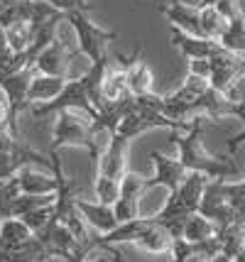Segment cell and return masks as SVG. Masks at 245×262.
<instances>
[{
    "label": "cell",
    "instance_id": "836d02e7",
    "mask_svg": "<svg viewBox=\"0 0 245 262\" xmlns=\"http://www.w3.org/2000/svg\"><path fill=\"white\" fill-rule=\"evenodd\" d=\"M243 221H245V218H243Z\"/></svg>",
    "mask_w": 245,
    "mask_h": 262
},
{
    "label": "cell",
    "instance_id": "d6986e66",
    "mask_svg": "<svg viewBox=\"0 0 245 262\" xmlns=\"http://www.w3.org/2000/svg\"><path fill=\"white\" fill-rule=\"evenodd\" d=\"M218 45H221L226 52L238 54V57L245 59V15H243V10L233 12V15L228 17V30H226V34L218 39Z\"/></svg>",
    "mask_w": 245,
    "mask_h": 262
},
{
    "label": "cell",
    "instance_id": "4dcf8cb0",
    "mask_svg": "<svg viewBox=\"0 0 245 262\" xmlns=\"http://www.w3.org/2000/svg\"><path fill=\"white\" fill-rule=\"evenodd\" d=\"M233 262H245V248H243V250H240V252H238V255H235V257H233Z\"/></svg>",
    "mask_w": 245,
    "mask_h": 262
},
{
    "label": "cell",
    "instance_id": "7402d4cb",
    "mask_svg": "<svg viewBox=\"0 0 245 262\" xmlns=\"http://www.w3.org/2000/svg\"><path fill=\"white\" fill-rule=\"evenodd\" d=\"M3 30L8 34V45H10V49L15 54H25L30 47L35 45L37 30L30 23H15L10 27H3Z\"/></svg>",
    "mask_w": 245,
    "mask_h": 262
},
{
    "label": "cell",
    "instance_id": "484cf974",
    "mask_svg": "<svg viewBox=\"0 0 245 262\" xmlns=\"http://www.w3.org/2000/svg\"><path fill=\"white\" fill-rule=\"evenodd\" d=\"M187 74H196V76L211 79V61H204V59H198V61H189Z\"/></svg>",
    "mask_w": 245,
    "mask_h": 262
},
{
    "label": "cell",
    "instance_id": "cb8c5ba5",
    "mask_svg": "<svg viewBox=\"0 0 245 262\" xmlns=\"http://www.w3.org/2000/svg\"><path fill=\"white\" fill-rule=\"evenodd\" d=\"M52 216H54V206H44V208H37V211H32V213H27L23 221H25V226L37 235V233L52 221Z\"/></svg>",
    "mask_w": 245,
    "mask_h": 262
},
{
    "label": "cell",
    "instance_id": "d4e9b609",
    "mask_svg": "<svg viewBox=\"0 0 245 262\" xmlns=\"http://www.w3.org/2000/svg\"><path fill=\"white\" fill-rule=\"evenodd\" d=\"M49 5L54 8V10L59 12H74V10H79V12H86V10H91L94 8V3H88V0H47Z\"/></svg>",
    "mask_w": 245,
    "mask_h": 262
},
{
    "label": "cell",
    "instance_id": "7c38bea8",
    "mask_svg": "<svg viewBox=\"0 0 245 262\" xmlns=\"http://www.w3.org/2000/svg\"><path fill=\"white\" fill-rule=\"evenodd\" d=\"M125 147H128V140L125 137L116 135L108 140V147H105L103 157L98 160V177L103 179H116V182H123V177L128 174V167H125Z\"/></svg>",
    "mask_w": 245,
    "mask_h": 262
},
{
    "label": "cell",
    "instance_id": "9c48e42d",
    "mask_svg": "<svg viewBox=\"0 0 245 262\" xmlns=\"http://www.w3.org/2000/svg\"><path fill=\"white\" fill-rule=\"evenodd\" d=\"M172 45L182 52V57L187 59V61H198V59L211 61V59H218L226 54V49L218 42L204 39V37H194V34L182 32L176 27H172Z\"/></svg>",
    "mask_w": 245,
    "mask_h": 262
},
{
    "label": "cell",
    "instance_id": "f546056e",
    "mask_svg": "<svg viewBox=\"0 0 245 262\" xmlns=\"http://www.w3.org/2000/svg\"><path fill=\"white\" fill-rule=\"evenodd\" d=\"M213 262H233V257H228V255H216V257H213Z\"/></svg>",
    "mask_w": 245,
    "mask_h": 262
},
{
    "label": "cell",
    "instance_id": "2e32d148",
    "mask_svg": "<svg viewBox=\"0 0 245 262\" xmlns=\"http://www.w3.org/2000/svg\"><path fill=\"white\" fill-rule=\"evenodd\" d=\"M17 184H20V191L30 196H57L59 194V182L57 177L52 174H39V171H32L30 167H25L20 174H17Z\"/></svg>",
    "mask_w": 245,
    "mask_h": 262
},
{
    "label": "cell",
    "instance_id": "ba28073f",
    "mask_svg": "<svg viewBox=\"0 0 245 262\" xmlns=\"http://www.w3.org/2000/svg\"><path fill=\"white\" fill-rule=\"evenodd\" d=\"M145 191H147V179H145V177L135 174V171H128V174L123 177L120 199H118L116 206H113V211H116L120 226L135 221V218H142L140 216V199Z\"/></svg>",
    "mask_w": 245,
    "mask_h": 262
},
{
    "label": "cell",
    "instance_id": "30bf717a",
    "mask_svg": "<svg viewBox=\"0 0 245 262\" xmlns=\"http://www.w3.org/2000/svg\"><path fill=\"white\" fill-rule=\"evenodd\" d=\"M76 54L79 52H71L69 47L57 37L39 54V59H37V74H42V76H57V79H69V67H71V61L76 59Z\"/></svg>",
    "mask_w": 245,
    "mask_h": 262
},
{
    "label": "cell",
    "instance_id": "6da1fadb",
    "mask_svg": "<svg viewBox=\"0 0 245 262\" xmlns=\"http://www.w3.org/2000/svg\"><path fill=\"white\" fill-rule=\"evenodd\" d=\"M206 123H209L206 115H198V118L191 120V127L184 135H172V142L179 147V160L187 167V171H196V174H204L209 179H223V182L228 177L243 174L231 160L213 157L209 152H204V147H201V133H204Z\"/></svg>",
    "mask_w": 245,
    "mask_h": 262
},
{
    "label": "cell",
    "instance_id": "8fae6325",
    "mask_svg": "<svg viewBox=\"0 0 245 262\" xmlns=\"http://www.w3.org/2000/svg\"><path fill=\"white\" fill-rule=\"evenodd\" d=\"M118 67L125 69L128 71V81H130V91L132 96H147L152 93V69L147 64V59H142V49L140 47H135L132 49V54L130 57H123V54H118Z\"/></svg>",
    "mask_w": 245,
    "mask_h": 262
},
{
    "label": "cell",
    "instance_id": "52a82bcc",
    "mask_svg": "<svg viewBox=\"0 0 245 262\" xmlns=\"http://www.w3.org/2000/svg\"><path fill=\"white\" fill-rule=\"evenodd\" d=\"M198 216L213 221L218 228H226L235 221H240L235 208L226 199V182L223 179H211L206 184V191H204V199H201V206H198Z\"/></svg>",
    "mask_w": 245,
    "mask_h": 262
},
{
    "label": "cell",
    "instance_id": "603a6c76",
    "mask_svg": "<svg viewBox=\"0 0 245 262\" xmlns=\"http://www.w3.org/2000/svg\"><path fill=\"white\" fill-rule=\"evenodd\" d=\"M226 199L235 208V213L245 218V179L243 182H226Z\"/></svg>",
    "mask_w": 245,
    "mask_h": 262
},
{
    "label": "cell",
    "instance_id": "5bb4252c",
    "mask_svg": "<svg viewBox=\"0 0 245 262\" xmlns=\"http://www.w3.org/2000/svg\"><path fill=\"white\" fill-rule=\"evenodd\" d=\"M160 12L169 20L172 27H176V30H182V32H187V34H194V37H204L196 5L184 3V0H169L167 5H162Z\"/></svg>",
    "mask_w": 245,
    "mask_h": 262
},
{
    "label": "cell",
    "instance_id": "5b68a950",
    "mask_svg": "<svg viewBox=\"0 0 245 262\" xmlns=\"http://www.w3.org/2000/svg\"><path fill=\"white\" fill-rule=\"evenodd\" d=\"M61 15L47 0H3L0 3V27H10L15 23H30L39 30L52 17Z\"/></svg>",
    "mask_w": 245,
    "mask_h": 262
},
{
    "label": "cell",
    "instance_id": "d6a6232c",
    "mask_svg": "<svg viewBox=\"0 0 245 262\" xmlns=\"http://www.w3.org/2000/svg\"><path fill=\"white\" fill-rule=\"evenodd\" d=\"M86 262H88V260H86ZM101 262H108V260H101Z\"/></svg>",
    "mask_w": 245,
    "mask_h": 262
},
{
    "label": "cell",
    "instance_id": "1f68e13d",
    "mask_svg": "<svg viewBox=\"0 0 245 262\" xmlns=\"http://www.w3.org/2000/svg\"><path fill=\"white\" fill-rule=\"evenodd\" d=\"M113 262H123V255H120L118 250H113Z\"/></svg>",
    "mask_w": 245,
    "mask_h": 262
},
{
    "label": "cell",
    "instance_id": "83f0119b",
    "mask_svg": "<svg viewBox=\"0 0 245 262\" xmlns=\"http://www.w3.org/2000/svg\"><path fill=\"white\" fill-rule=\"evenodd\" d=\"M240 145H245V130H243V133H238V135H233V140H228V152H231V155H235Z\"/></svg>",
    "mask_w": 245,
    "mask_h": 262
},
{
    "label": "cell",
    "instance_id": "3957f363",
    "mask_svg": "<svg viewBox=\"0 0 245 262\" xmlns=\"http://www.w3.org/2000/svg\"><path fill=\"white\" fill-rule=\"evenodd\" d=\"M66 23L74 27V32L79 37V52L83 57H88L91 64L108 57V47L118 39L116 30H105L101 25L91 23L86 17V12H79V10L66 12Z\"/></svg>",
    "mask_w": 245,
    "mask_h": 262
},
{
    "label": "cell",
    "instance_id": "9a60e30c",
    "mask_svg": "<svg viewBox=\"0 0 245 262\" xmlns=\"http://www.w3.org/2000/svg\"><path fill=\"white\" fill-rule=\"evenodd\" d=\"M76 206L81 211L83 221L94 230H98L101 235H108V233L120 228V221H118L113 206H105L101 201H86V199H76Z\"/></svg>",
    "mask_w": 245,
    "mask_h": 262
},
{
    "label": "cell",
    "instance_id": "4fadbf2b",
    "mask_svg": "<svg viewBox=\"0 0 245 262\" xmlns=\"http://www.w3.org/2000/svg\"><path fill=\"white\" fill-rule=\"evenodd\" d=\"M152 160H154V179H147V189L154 186H167L169 191H176L182 182L187 179V167L182 164V160H172V157H164L162 152H152Z\"/></svg>",
    "mask_w": 245,
    "mask_h": 262
},
{
    "label": "cell",
    "instance_id": "ac0fdd59",
    "mask_svg": "<svg viewBox=\"0 0 245 262\" xmlns=\"http://www.w3.org/2000/svg\"><path fill=\"white\" fill-rule=\"evenodd\" d=\"M101 96H103V105L118 103V101H123V98H128V96H132V91H130V81H128V71L120 69L116 61L110 64L108 74H105Z\"/></svg>",
    "mask_w": 245,
    "mask_h": 262
},
{
    "label": "cell",
    "instance_id": "7a4b0ae2",
    "mask_svg": "<svg viewBox=\"0 0 245 262\" xmlns=\"http://www.w3.org/2000/svg\"><path fill=\"white\" fill-rule=\"evenodd\" d=\"M211 179L204 177V174H196V171H189L187 179L182 182V186L172 191V196L167 199L162 211H157L154 218L157 223H174V221H184V218L198 213V206H201V199H204V191H206V184Z\"/></svg>",
    "mask_w": 245,
    "mask_h": 262
},
{
    "label": "cell",
    "instance_id": "277c9868",
    "mask_svg": "<svg viewBox=\"0 0 245 262\" xmlns=\"http://www.w3.org/2000/svg\"><path fill=\"white\" fill-rule=\"evenodd\" d=\"M64 145H74V147H86L91 152L96 162L98 157V145H96V133H94V120H83L79 115H71L69 111H61L54 127V140H52V149H59Z\"/></svg>",
    "mask_w": 245,
    "mask_h": 262
},
{
    "label": "cell",
    "instance_id": "f1b7e54d",
    "mask_svg": "<svg viewBox=\"0 0 245 262\" xmlns=\"http://www.w3.org/2000/svg\"><path fill=\"white\" fill-rule=\"evenodd\" d=\"M223 0H191V5H196V8H209V5H218Z\"/></svg>",
    "mask_w": 245,
    "mask_h": 262
},
{
    "label": "cell",
    "instance_id": "4316f807",
    "mask_svg": "<svg viewBox=\"0 0 245 262\" xmlns=\"http://www.w3.org/2000/svg\"><path fill=\"white\" fill-rule=\"evenodd\" d=\"M8 120H10V105H8V98L0 89V127L8 125Z\"/></svg>",
    "mask_w": 245,
    "mask_h": 262
},
{
    "label": "cell",
    "instance_id": "8992f818",
    "mask_svg": "<svg viewBox=\"0 0 245 262\" xmlns=\"http://www.w3.org/2000/svg\"><path fill=\"white\" fill-rule=\"evenodd\" d=\"M37 76V69L35 67H27V69H20V71H12L8 76L0 79V89L5 93L8 98V105H10V120H8V130H10L15 137H20L17 133V115L23 113L25 108H30V86Z\"/></svg>",
    "mask_w": 245,
    "mask_h": 262
},
{
    "label": "cell",
    "instance_id": "44dd1931",
    "mask_svg": "<svg viewBox=\"0 0 245 262\" xmlns=\"http://www.w3.org/2000/svg\"><path fill=\"white\" fill-rule=\"evenodd\" d=\"M218 233H221V228H218L213 221L194 213V216L187 218V226H184L182 240H187V243H204V240L218 238Z\"/></svg>",
    "mask_w": 245,
    "mask_h": 262
},
{
    "label": "cell",
    "instance_id": "ffe728a7",
    "mask_svg": "<svg viewBox=\"0 0 245 262\" xmlns=\"http://www.w3.org/2000/svg\"><path fill=\"white\" fill-rule=\"evenodd\" d=\"M198 20H201V32H204V39H213V42H218L223 34H226V30H228V17H226L216 5L198 8Z\"/></svg>",
    "mask_w": 245,
    "mask_h": 262
},
{
    "label": "cell",
    "instance_id": "e0dca14e",
    "mask_svg": "<svg viewBox=\"0 0 245 262\" xmlns=\"http://www.w3.org/2000/svg\"><path fill=\"white\" fill-rule=\"evenodd\" d=\"M66 83H69V79H57V76H42V74H37L32 86H30L27 101H30V105H44V103L57 101L59 96L64 93Z\"/></svg>",
    "mask_w": 245,
    "mask_h": 262
}]
</instances>
